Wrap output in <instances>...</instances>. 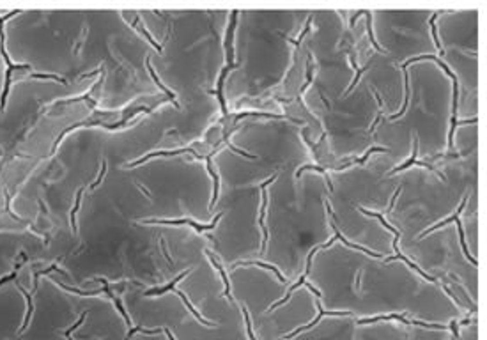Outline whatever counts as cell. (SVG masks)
<instances>
[{
	"label": "cell",
	"instance_id": "obj_4",
	"mask_svg": "<svg viewBox=\"0 0 487 340\" xmlns=\"http://www.w3.org/2000/svg\"><path fill=\"white\" fill-rule=\"evenodd\" d=\"M275 179H277V175H273L271 179L266 181V183H263V186H261V190H263V208H261V218H259V225H261V229H263V234H264L263 248H261L263 252L266 250V243H267V229L264 227V220H266V208H267V191H266V186H267V184H271Z\"/></svg>",
	"mask_w": 487,
	"mask_h": 340
},
{
	"label": "cell",
	"instance_id": "obj_10",
	"mask_svg": "<svg viewBox=\"0 0 487 340\" xmlns=\"http://www.w3.org/2000/svg\"><path fill=\"white\" fill-rule=\"evenodd\" d=\"M145 66H147L149 73H151V76H153V80L156 82V85H158V87H160V90H163V92L167 94V98H170V101H172V103L176 105V106H179V103H177V101H176V94H174V92H172V90H170V89H167V87H165V85L162 84V80L158 78L156 71H154V69H153V66H151V59H145Z\"/></svg>",
	"mask_w": 487,
	"mask_h": 340
},
{
	"label": "cell",
	"instance_id": "obj_28",
	"mask_svg": "<svg viewBox=\"0 0 487 340\" xmlns=\"http://www.w3.org/2000/svg\"><path fill=\"white\" fill-rule=\"evenodd\" d=\"M243 312H244V321H246V330H248L250 340H255V335H253V331H252V324H250V316H248V310H246V308H243Z\"/></svg>",
	"mask_w": 487,
	"mask_h": 340
},
{
	"label": "cell",
	"instance_id": "obj_3",
	"mask_svg": "<svg viewBox=\"0 0 487 340\" xmlns=\"http://www.w3.org/2000/svg\"><path fill=\"white\" fill-rule=\"evenodd\" d=\"M392 319H397L401 322H406V324L411 326H422V328H432V330H443L445 326L441 324H427V322H420V321H407L404 316H397V314H392V316H377V317H368V319H360V324H367V322H377V321H392Z\"/></svg>",
	"mask_w": 487,
	"mask_h": 340
},
{
	"label": "cell",
	"instance_id": "obj_24",
	"mask_svg": "<svg viewBox=\"0 0 487 340\" xmlns=\"http://www.w3.org/2000/svg\"><path fill=\"white\" fill-rule=\"evenodd\" d=\"M436 18H438V14H432L430 16V28H432V38H434V42H436V48H440V52L443 53V46H441V42H440V38H438V32H436V25H434V21H436Z\"/></svg>",
	"mask_w": 487,
	"mask_h": 340
},
{
	"label": "cell",
	"instance_id": "obj_19",
	"mask_svg": "<svg viewBox=\"0 0 487 340\" xmlns=\"http://www.w3.org/2000/svg\"><path fill=\"white\" fill-rule=\"evenodd\" d=\"M303 170H319L321 174L326 177V183H328V188H330V191H333V184H331V179L328 177V174H326V169H323V167H317V165H305V167H301V169L296 172V177H300Z\"/></svg>",
	"mask_w": 487,
	"mask_h": 340
},
{
	"label": "cell",
	"instance_id": "obj_17",
	"mask_svg": "<svg viewBox=\"0 0 487 340\" xmlns=\"http://www.w3.org/2000/svg\"><path fill=\"white\" fill-rule=\"evenodd\" d=\"M83 190H85V186H81V188L78 190L77 200H75V206H73V209H71V227H73V232H75V234H77V212H78V209H80L81 193H83Z\"/></svg>",
	"mask_w": 487,
	"mask_h": 340
},
{
	"label": "cell",
	"instance_id": "obj_26",
	"mask_svg": "<svg viewBox=\"0 0 487 340\" xmlns=\"http://www.w3.org/2000/svg\"><path fill=\"white\" fill-rule=\"evenodd\" d=\"M368 66H370V64H367V66L363 67V69H360V71H358V73H356V76H354V80H353V82H351V85H349V89H347V90H345V96H347V94H349V90H351V89H354V85L358 84V80H360V76H362V75H363V71H367V69H368Z\"/></svg>",
	"mask_w": 487,
	"mask_h": 340
},
{
	"label": "cell",
	"instance_id": "obj_30",
	"mask_svg": "<svg viewBox=\"0 0 487 340\" xmlns=\"http://www.w3.org/2000/svg\"><path fill=\"white\" fill-rule=\"evenodd\" d=\"M450 330L454 331V335H455V339H459V331H457V322H455V321H452V322H450Z\"/></svg>",
	"mask_w": 487,
	"mask_h": 340
},
{
	"label": "cell",
	"instance_id": "obj_1",
	"mask_svg": "<svg viewBox=\"0 0 487 340\" xmlns=\"http://www.w3.org/2000/svg\"><path fill=\"white\" fill-rule=\"evenodd\" d=\"M15 14H18V11H11L9 14H5L4 18H0V52H2V57H4L5 64H7V73H5V82H4V90H2V96H0V110L5 108V101H7V96H9V89H11V75L13 71H30L29 64H15L11 61L9 53L5 50V32H4V23L9 18H13Z\"/></svg>",
	"mask_w": 487,
	"mask_h": 340
},
{
	"label": "cell",
	"instance_id": "obj_16",
	"mask_svg": "<svg viewBox=\"0 0 487 340\" xmlns=\"http://www.w3.org/2000/svg\"><path fill=\"white\" fill-rule=\"evenodd\" d=\"M360 211H362V212H365V214H367V216L377 218V220H379V222L383 223V227H386V231H390V232H393V234H395V239H399V237H401V231H397L395 227H392V225H390V223H388L386 220H385V218L381 216V214H377V212H370V211H367V209H360Z\"/></svg>",
	"mask_w": 487,
	"mask_h": 340
},
{
	"label": "cell",
	"instance_id": "obj_13",
	"mask_svg": "<svg viewBox=\"0 0 487 340\" xmlns=\"http://www.w3.org/2000/svg\"><path fill=\"white\" fill-rule=\"evenodd\" d=\"M466 200H468V197H464V198H463V202H461V206H459V209H457V212H455L454 216H450V218H446V220H443V222H440V223H436V225H434V227H430L429 231H425V232H422V234H420V239H422V237H424V236H425V234H429V232H432V231H436V229H440V227H445V225H446V223H452V222H454V220H455V216H457V214H461V212H463V209H464V206H466Z\"/></svg>",
	"mask_w": 487,
	"mask_h": 340
},
{
	"label": "cell",
	"instance_id": "obj_20",
	"mask_svg": "<svg viewBox=\"0 0 487 340\" xmlns=\"http://www.w3.org/2000/svg\"><path fill=\"white\" fill-rule=\"evenodd\" d=\"M367 32H368V38H370V42H372V46L376 48L377 52L386 53V50L379 46V44H377V42H376V38H374V32H372V14H370V13L367 14Z\"/></svg>",
	"mask_w": 487,
	"mask_h": 340
},
{
	"label": "cell",
	"instance_id": "obj_31",
	"mask_svg": "<svg viewBox=\"0 0 487 340\" xmlns=\"http://www.w3.org/2000/svg\"><path fill=\"white\" fill-rule=\"evenodd\" d=\"M163 333H167L168 340H176V339H174V335H172V333H170V330H168V328H163Z\"/></svg>",
	"mask_w": 487,
	"mask_h": 340
},
{
	"label": "cell",
	"instance_id": "obj_21",
	"mask_svg": "<svg viewBox=\"0 0 487 340\" xmlns=\"http://www.w3.org/2000/svg\"><path fill=\"white\" fill-rule=\"evenodd\" d=\"M29 78H36V80H55V82H61V84H64V85L67 84L66 78H62V76H59V75H43V73H30Z\"/></svg>",
	"mask_w": 487,
	"mask_h": 340
},
{
	"label": "cell",
	"instance_id": "obj_25",
	"mask_svg": "<svg viewBox=\"0 0 487 340\" xmlns=\"http://www.w3.org/2000/svg\"><path fill=\"white\" fill-rule=\"evenodd\" d=\"M105 174H106V161H105V160H103V165H101V172H100V177H98V179H96V181H94V183H92V184H91V190H94V188H96V186H98V184H100V183H101V181H103V177H105Z\"/></svg>",
	"mask_w": 487,
	"mask_h": 340
},
{
	"label": "cell",
	"instance_id": "obj_23",
	"mask_svg": "<svg viewBox=\"0 0 487 340\" xmlns=\"http://www.w3.org/2000/svg\"><path fill=\"white\" fill-rule=\"evenodd\" d=\"M59 285H61L62 289H66V291H69V293L80 294V296H96V294L101 293V291H80V289H75V287H67V285H64V283H59Z\"/></svg>",
	"mask_w": 487,
	"mask_h": 340
},
{
	"label": "cell",
	"instance_id": "obj_9",
	"mask_svg": "<svg viewBox=\"0 0 487 340\" xmlns=\"http://www.w3.org/2000/svg\"><path fill=\"white\" fill-rule=\"evenodd\" d=\"M204 158H205V165H207V172H209L213 181H215V191H213V198H211V204H209V209H213V206L216 204V198H218V193H220V177H218V174H216L215 169H213L211 156H204Z\"/></svg>",
	"mask_w": 487,
	"mask_h": 340
},
{
	"label": "cell",
	"instance_id": "obj_5",
	"mask_svg": "<svg viewBox=\"0 0 487 340\" xmlns=\"http://www.w3.org/2000/svg\"><path fill=\"white\" fill-rule=\"evenodd\" d=\"M317 308H319V316L315 317L314 321L310 322V324H306V326H303V328H298L296 331H292V333H289V335H285L284 339H292V337H296L298 333H301V331H305V330H310L312 326H315L317 322L323 319V316H349V312H325L323 310V307H321V301L317 299Z\"/></svg>",
	"mask_w": 487,
	"mask_h": 340
},
{
	"label": "cell",
	"instance_id": "obj_15",
	"mask_svg": "<svg viewBox=\"0 0 487 340\" xmlns=\"http://www.w3.org/2000/svg\"><path fill=\"white\" fill-rule=\"evenodd\" d=\"M188 273H190V269H188L186 273L179 275V276H177L176 280H172V282L168 283V285H165V287H158V289H153V291H147V293H145V296H154V294H156V296H160V294L167 293V291H170V289L176 287V283H177V282H181V280L184 278V276H186Z\"/></svg>",
	"mask_w": 487,
	"mask_h": 340
},
{
	"label": "cell",
	"instance_id": "obj_22",
	"mask_svg": "<svg viewBox=\"0 0 487 340\" xmlns=\"http://www.w3.org/2000/svg\"><path fill=\"white\" fill-rule=\"evenodd\" d=\"M133 25H137V27H139V30H140V32H142L143 36H145V38H147V41L151 42V44H153L154 48H156L158 52H162V44H158V42L154 41V39H153V36H151V34H149L147 30H145V27H143V25L140 23V20H139V18L135 20V23H133Z\"/></svg>",
	"mask_w": 487,
	"mask_h": 340
},
{
	"label": "cell",
	"instance_id": "obj_18",
	"mask_svg": "<svg viewBox=\"0 0 487 340\" xmlns=\"http://www.w3.org/2000/svg\"><path fill=\"white\" fill-rule=\"evenodd\" d=\"M174 291H176V294H177V296H181V299H183V301H184V305H186V307H188V310H190L191 314H193V316H195L197 319H199V321L202 322V324H205V326H211V322H209V321H205V319H202V316H201V314H199V312H197L195 308H193V305H191V303L188 301L186 294H183L181 291H177L176 287H174Z\"/></svg>",
	"mask_w": 487,
	"mask_h": 340
},
{
	"label": "cell",
	"instance_id": "obj_32",
	"mask_svg": "<svg viewBox=\"0 0 487 340\" xmlns=\"http://www.w3.org/2000/svg\"><path fill=\"white\" fill-rule=\"evenodd\" d=\"M360 276H362V273L356 275V287H358V289H360Z\"/></svg>",
	"mask_w": 487,
	"mask_h": 340
},
{
	"label": "cell",
	"instance_id": "obj_29",
	"mask_svg": "<svg viewBox=\"0 0 487 340\" xmlns=\"http://www.w3.org/2000/svg\"><path fill=\"white\" fill-rule=\"evenodd\" d=\"M23 260H25V259H23ZM23 260H21V262H23ZM21 262H20V264L16 266V269H18L20 266H21ZM16 269H15V273L7 275V276H4V278L0 280V285H2V283H5V282H11V280H15V278H16Z\"/></svg>",
	"mask_w": 487,
	"mask_h": 340
},
{
	"label": "cell",
	"instance_id": "obj_2",
	"mask_svg": "<svg viewBox=\"0 0 487 340\" xmlns=\"http://www.w3.org/2000/svg\"><path fill=\"white\" fill-rule=\"evenodd\" d=\"M220 218H222V214H218V216L213 220V223H209V225L195 223L193 220H190V218H184V220H162V218H153V220H149V218H145V220H140V222L147 223V225H154V223H160V225H190V227H193L197 232H204V231H213Z\"/></svg>",
	"mask_w": 487,
	"mask_h": 340
},
{
	"label": "cell",
	"instance_id": "obj_11",
	"mask_svg": "<svg viewBox=\"0 0 487 340\" xmlns=\"http://www.w3.org/2000/svg\"><path fill=\"white\" fill-rule=\"evenodd\" d=\"M238 266H261V268H266V269H271L273 273L277 275L278 276V280L280 282H284V283H287V278L284 276V275H280V271L277 269V266H271V264H264V262H261V260H241V262H238V264H234V268H238Z\"/></svg>",
	"mask_w": 487,
	"mask_h": 340
},
{
	"label": "cell",
	"instance_id": "obj_7",
	"mask_svg": "<svg viewBox=\"0 0 487 340\" xmlns=\"http://www.w3.org/2000/svg\"><path fill=\"white\" fill-rule=\"evenodd\" d=\"M236 14L232 13L230 16V27L227 30V41H225V48H229V64H236L234 62V27H236Z\"/></svg>",
	"mask_w": 487,
	"mask_h": 340
},
{
	"label": "cell",
	"instance_id": "obj_8",
	"mask_svg": "<svg viewBox=\"0 0 487 340\" xmlns=\"http://www.w3.org/2000/svg\"><path fill=\"white\" fill-rule=\"evenodd\" d=\"M416 154H418V137L415 138V152H413V158L411 160H407L404 165H401V167H395V169L390 172L388 175H393V174H397V172H402V170H406L407 167H411V165H418V167H425V169H429V170H432V167L430 165H427V163H424V161H418L416 160Z\"/></svg>",
	"mask_w": 487,
	"mask_h": 340
},
{
	"label": "cell",
	"instance_id": "obj_6",
	"mask_svg": "<svg viewBox=\"0 0 487 340\" xmlns=\"http://www.w3.org/2000/svg\"><path fill=\"white\" fill-rule=\"evenodd\" d=\"M234 67H238V64H227V66L223 67V71H222L220 78H218V87H216V90H211L213 94L218 96V101H220L222 110H223L225 115H227L229 112H227V106H225V99H223V82H225V76H227V73H229L230 69H234Z\"/></svg>",
	"mask_w": 487,
	"mask_h": 340
},
{
	"label": "cell",
	"instance_id": "obj_12",
	"mask_svg": "<svg viewBox=\"0 0 487 340\" xmlns=\"http://www.w3.org/2000/svg\"><path fill=\"white\" fill-rule=\"evenodd\" d=\"M205 254L209 255V259H211V262H213V266H215V268L218 269V271H220L222 278H223V282H225V293H223V294H225V296H227V298H229L230 301H232V298H230V283H229V278H227V275H225V269L222 268L220 264H218V260H216L215 257H213V254H211L209 250H205Z\"/></svg>",
	"mask_w": 487,
	"mask_h": 340
},
{
	"label": "cell",
	"instance_id": "obj_14",
	"mask_svg": "<svg viewBox=\"0 0 487 340\" xmlns=\"http://www.w3.org/2000/svg\"><path fill=\"white\" fill-rule=\"evenodd\" d=\"M404 69V89H406V98H404V105H402V110L397 115H390V119H397V117H402L404 113H406V110H407V105H409V76H407V67H402Z\"/></svg>",
	"mask_w": 487,
	"mask_h": 340
},
{
	"label": "cell",
	"instance_id": "obj_27",
	"mask_svg": "<svg viewBox=\"0 0 487 340\" xmlns=\"http://www.w3.org/2000/svg\"><path fill=\"white\" fill-rule=\"evenodd\" d=\"M85 316H87V314H83V316H81L80 319H78V322H77V324H73V326H71V330H67V331H66V337H67V340H73L71 333H73V331H75V330H77V328H78V326L81 324V322L85 321Z\"/></svg>",
	"mask_w": 487,
	"mask_h": 340
}]
</instances>
